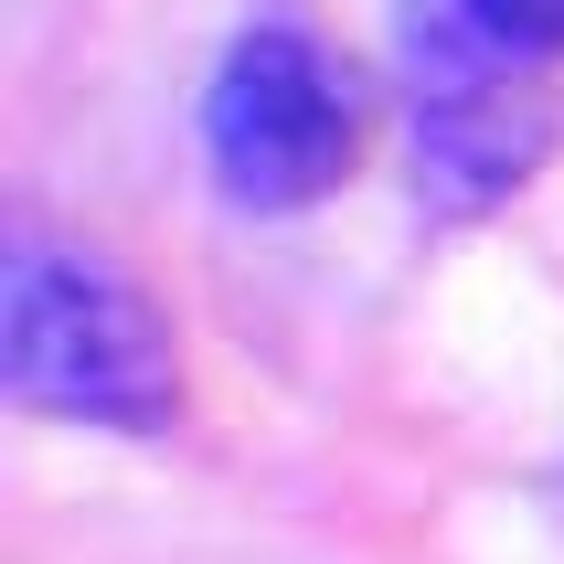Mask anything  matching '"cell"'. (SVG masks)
Masks as SVG:
<instances>
[{"label":"cell","mask_w":564,"mask_h":564,"mask_svg":"<svg viewBox=\"0 0 564 564\" xmlns=\"http://www.w3.org/2000/svg\"><path fill=\"white\" fill-rule=\"evenodd\" d=\"M0 394L54 426L160 437L182 415V341L107 256L32 235L0 267Z\"/></svg>","instance_id":"cell-1"},{"label":"cell","mask_w":564,"mask_h":564,"mask_svg":"<svg viewBox=\"0 0 564 564\" xmlns=\"http://www.w3.org/2000/svg\"><path fill=\"white\" fill-rule=\"evenodd\" d=\"M415 96V192L437 214H490L554 150V64H522L511 43L469 22V0H405L394 22Z\"/></svg>","instance_id":"cell-2"},{"label":"cell","mask_w":564,"mask_h":564,"mask_svg":"<svg viewBox=\"0 0 564 564\" xmlns=\"http://www.w3.org/2000/svg\"><path fill=\"white\" fill-rule=\"evenodd\" d=\"M203 160H214L224 203L310 214L362 160V86H351V64L299 22L235 32V54L214 64V96H203Z\"/></svg>","instance_id":"cell-3"}]
</instances>
